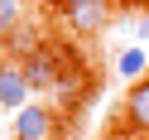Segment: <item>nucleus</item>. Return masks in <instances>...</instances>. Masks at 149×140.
Returning <instances> with one entry per match:
<instances>
[{
	"label": "nucleus",
	"mask_w": 149,
	"mask_h": 140,
	"mask_svg": "<svg viewBox=\"0 0 149 140\" xmlns=\"http://www.w3.org/2000/svg\"><path fill=\"white\" fill-rule=\"evenodd\" d=\"M53 97H58L63 106H82V101L91 97L87 72H82V68H63V77H58V87H53Z\"/></svg>",
	"instance_id": "5"
},
{
	"label": "nucleus",
	"mask_w": 149,
	"mask_h": 140,
	"mask_svg": "<svg viewBox=\"0 0 149 140\" xmlns=\"http://www.w3.org/2000/svg\"><path fill=\"white\" fill-rule=\"evenodd\" d=\"M53 130H58V111L43 101H29L15 111V140H53Z\"/></svg>",
	"instance_id": "3"
},
{
	"label": "nucleus",
	"mask_w": 149,
	"mask_h": 140,
	"mask_svg": "<svg viewBox=\"0 0 149 140\" xmlns=\"http://www.w3.org/2000/svg\"><path fill=\"white\" fill-rule=\"evenodd\" d=\"M10 29H19V0H0V39Z\"/></svg>",
	"instance_id": "9"
},
{
	"label": "nucleus",
	"mask_w": 149,
	"mask_h": 140,
	"mask_svg": "<svg viewBox=\"0 0 149 140\" xmlns=\"http://www.w3.org/2000/svg\"><path fill=\"white\" fill-rule=\"evenodd\" d=\"M135 34H139V39H149V20H139V24H135Z\"/></svg>",
	"instance_id": "10"
},
{
	"label": "nucleus",
	"mask_w": 149,
	"mask_h": 140,
	"mask_svg": "<svg viewBox=\"0 0 149 140\" xmlns=\"http://www.w3.org/2000/svg\"><path fill=\"white\" fill-rule=\"evenodd\" d=\"M58 20L72 34H101L116 20V5L111 0H58Z\"/></svg>",
	"instance_id": "1"
},
{
	"label": "nucleus",
	"mask_w": 149,
	"mask_h": 140,
	"mask_svg": "<svg viewBox=\"0 0 149 140\" xmlns=\"http://www.w3.org/2000/svg\"><path fill=\"white\" fill-rule=\"evenodd\" d=\"M144 68H149V53H144V49H135V44H130V49H120L116 72H120L125 82H139V77H144Z\"/></svg>",
	"instance_id": "8"
},
{
	"label": "nucleus",
	"mask_w": 149,
	"mask_h": 140,
	"mask_svg": "<svg viewBox=\"0 0 149 140\" xmlns=\"http://www.w3.org/2000/svg\"><path fill=\"white\" fill-rule=\"evenodd\" d=\"M19 68H24L29 92H53V87H58V77H63V58H58V49H48V44H43L39 53H29Z\"/></svg>",
	"instance_id": "2"
},
{
	"label": "nucleus",
	"mask_w": 149,
	"mask_h": 140,
	"mask_svg": "<svg viewBox=\"0 0 149 140\" xmlns=\"http://www.w3.org/2000/svg\"><path fill=\"white\" fill-rule=\"evenodd\" d=\"M125 116H130V126H135V130H144V135H149V77L130 82V92H125Z\"/></svg>",
	"instance_id": "6"
},
{
	"label": "nucleus",
	"mask_w": 149,
	"mask_h": 140,
	"mask_svg": "<svg viewBox=\"0 0 149 140\" xmlns=\"http://www.w3.org/2000/svg\"><path fill=\"white\" fill-rule=\"evenodd\" d=\"M29 101H34V92L24 82V68L19 63H0V111H19Z\"/></svg>",
	"instance_id": "4"
},
{
	"label": "nucleus",
	"mask_w": 149,
	"mask_h": 140,
	"mask_svg": "<svg viewBox=\"0 0 149 140\" xmlns=\"http://www.w3.org/2000/svg\"><path fill=\"white\" fill-rule=\"evenodd\" d=\"M43 44H39V34L34 29H10L5 34V53H10V63H24L29 53H39Z\"/></svg>",
	"instance_id": "7"
}]
</instances>
